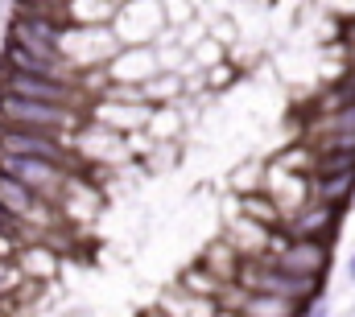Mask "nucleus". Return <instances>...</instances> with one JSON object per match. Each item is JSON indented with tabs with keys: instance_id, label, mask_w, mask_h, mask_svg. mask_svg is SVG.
<instances>
[{
	"instance_id": "obj_3",
	"label": "nucleus",
	"mask_w": 355,
	"mask_h": 317,
	"mask_svg": "<svg viewBox=\"0 0 355 317\" xmlns=\"http://www.w3.org/2000/svg\"><path fill=\"white\" fill-rule=\"evenodd\" d=\"M0 173H8L12 181H21L33 198H37V194L58 198V194H62V185H67V169H62V165H50V161L4 157V161H0Z\"/></svg>"
},
{
	"instance_id": "obj_10",
	"label": "nucleus",
	"mask_w": 355,
	"mask_h": 317,
	"mask_svg": "<svg viewBox=\"0 0 355 317\" xmlns=\"http://www.w3.org/2000/svg\"><path fill=\"white\" fill-rule=\"evenodd\" d=\"M355 185L352 173H322L318 177V194L327 198V202H335V198H347V190Z\"/></svg>"
},
{
	"instance_id": "obj_5",
	"label": "nucleus",
	"mask_w": 355,
	"mask_h": 317,
	"mask_svg": "<svg viewBox=\"0 0 355 317\" xmlns=\"http://www.w3.org/2000/svg\"><path fill=\"white\" fill-rule=\"evenodd\" d=\"M248 289H257L261 297H281V301H297L306 293H314V280L306 276H289L272 264H261V268H248Z\"/></svg>"
},
{
	"instance_id": "obj_14",
	"label": "nucleus",
	"mask_w": 355,
	"mask_h": 317,
	"mask_svg": "<svg viewBox=\"0 0 355 317\" xmlns=\"http://www.w3.org/2000/svg\"><path fill=\"white\" fill-rule=\"evenodd\" d=\"M347 272H352V280H355V255H352V264H347Z\"/></svg>"
},
{
	"instance_id": "obj_11",
	"label": "nucleus",
	"mask_w": 355,
	"mask_h": 317,
	"mask_svg": "<svg viewBox=\"0 0 355 317\" xmlns=\"http://www.w3.org/2000/svg\"><path fill=\"white\" fill-rule=\"evenodd\" d=\"M12 284H17V268L0 260V293H12Z\"/></svg>"
},
{
	"instance_id": "obj_13",
	"label": "nucleus",
	"mask_w": 355,
	"mask_h": 317,
	"mask_svg": "<svg viewBox=\"0 0 355 317\" xmlns=\"http://www.w3.org/2000/svg\"><path fill=\"white\" fill-rule=\"evenodd\" d=\"M322 314H327V309H322V305H314V309H310L306 317H322Z\"/></svg>"
},
{
	"instance_id": "obj_8",
	"label": "nucleus",
	"mask_w": 355,
	"mask_h": 317,
	"mask_svg": "<svg viewBox=\"0 0 355 317\" xmlns=\"http://www.w3.org/2000/svg\"><path fill=\"white\" fill-rule=\"evenodd\" d=\"M322 264H327V251H322L318 243H293L289 251L277 255L272 268H281V272H289V276H306V280H314L310 272H318Z\"/></svg>"
},
{
	"instance_id": "obj_9",
	"label": "nucleus",
	"mask_w": 355,
	"mask_h": 317,
	"mask_svg": "<svg viewBox=\"0 0 355 317\" xmlns=\"http://www.w3.org/2000/svg\"><path fill=\"white\" fill-rule=\"evenodd\" d=\"M37 206V198L21 185V181H12L8 173H0V210L8 215V219H21V215H29Z\"/></svg>"
},
{
	"instance_id": "obj_4",
	"label": "nucleus",
	"mask_w": 355,
	"mask_h": 317,
	"mask_svg": "<svg viewBox=\"0 0 355 317\" xmlns=\"http://www.w3.org/2000/svg\"><path fill=\"white\" fill-rule=\"evenodd\" d=\"M0 157H25V161H50V165H62V145H58L54 136H42V132L0 128Z\"/></svg>"
},
{
	"instance_id": "obj_1",
	"label": "nucleus",
	"mask_w": 355,
	"mask_h": 317,
	"mask_svg": "<svg viewBox=\"0 0 355 317\" xmlns=\"http://www.w3.org/2000/svg\"><path fill=\"white\" fill-rule=\"evenodd\" d=\"M0 116H4V128H25V132H42V136H54L67 132L79 116L75 107H54V103H29V99H12V95H0Z\"/></svg>"
},
{
	"instance_id": "obj_12",
	"label": "nucleus",
	"mask_w": 355,
	"mask_h": 317,
	"mask_svg": "<svg viewBox=\"0 0 355 317\" xmlns=\"http://www.w3.org/2000/svg\"><path fill=\"white\" fill-rule=\"evenodd\" d=\"M4 227H12V219H8V215L0 210V231H4Z\"/></svg>"
},
{
	"instance_id": "obj_6",
	"label": "nucleus",
	"mask_w": 355,
	"mask_h": 317,
	"mask_svg": "<svg viewBox=\"0 0 355 317\" xmlns=\"http://www.w3.org/2000/svg\"><path fill=\"white\" fill-rule=\"evenodd\" d=\"M8 46L33 50V54H62L58 50V25L54 21H42V17H17Z\"/></svg>"
},
{
	"instance_id": "obj_7",
	"label": "nucleus",
	"mask_w": 355,
	"mask_h": 317,
	"mask_svg": "<svg viewBox=\"0 0 355 317\" xmlns=\"http://www.w3.org/2000/svg\"><path fill=\"white\" fill-rule=\"evenodd\" d=\"M8 71L42 75V79H67V58L62 54H33V50H21V46H8Z\"/></svg>"
},
{
	"instance_id": "obj_2",
	"label": "nucleus",
	"mask_w": 355,
	"mask_h": 317,
	"mask_svg": "<svg viewBox=\"0 0 355 317\" xmlns=\"http://www.w3.org/2000/svg\"><path fill=\"white\" fill-rule=\"evenodd\" d=\"M12 99H29V103H54V107H75L79 103V87L71 79H42V75H17L4 71V91Z\"/></svg>"
}]
</instances>
